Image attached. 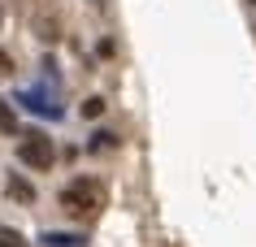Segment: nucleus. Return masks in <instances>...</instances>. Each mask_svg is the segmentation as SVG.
Wrapping results in <instances>:
<instances>
[{"label": "nucleus", "mask_w": 256, "mask_h": 247, "mask_svg": "<svg viewBox=\"0 0 256 247\" xmlns=\"http://www.w3.org/2000/svg\"><path fill=\"white\" fill-rule=\"evenodd\" d=\"M61 208H66L70 217H96L100 208H104V187L96 178H74L61 191Z\"/></svg>", "instance_id": "obj_1"}, {"label": "nucleus", "mask_w": 256, "mask_h": 247, "mask_svg": "<svg viewBox=\"0 0 256 247\" xmlns=\"http://www.w3.org/2000/svg\"><path fill=\"white\" fill-rule=\"evenodd\" d=\"M18 161L30 165V169H52L56 161V148L48 135H22V143H18Z\"/></svg>", "instance_id": "obj_2"}, {"label": "nucleus", "mask_w": 256, "mask_h": 247, "mask_svg": "<svg viewBox=\"0 0 256 247\" xmlns=\"http://www.w3.org/2000/svg\"><path fill=\"white\" fill-rule=\"evenodd\" d=\"M22 104H26V109H35V113H48V117H56V113H61V104H56L52 96H44V91H22Z\"/></svg>", "instance_id": "obj_3"}, {"label": "nucleus", "mask_w": 256, "mask_h": 247, "mask_svg": "<svg viewBox=\"0 0 256 247\" xmlns=\"http://www.w3.org/2000/svg\"><path fill=\"white\" fill-rule=\"evenodd\" d=\"M9 195L22 200V204H30V200H35V187H30L26 178H9Z\"/></svg>", "instance_id": "obj_4"}, {"label": "nucleus", "mask_w": 256, "mask_h": 247, "mask_svg": "<svg viewBox=\"0 0 256 247\" xmlns=\"http://www.w3.org/2000/svg\"><path fill=\"white\" fill-rule=\"evenodd\" d=\"M78 243H82L78 234H52V230L44 234V247H78Z\"/></svg>", "instance_id": "obj_5"}, {"label": "nucleus", "mask_w": 256, "mask_h": 247, "mask_svg": "<svg viewBox=\"0 0 256 247\" xmlns=\"http://www.w3.org/2000/svg\"><path fill=\"white\" fill-rule=\"evenodd\" d=\"M113 143H118V135H108V130H96V135H92V143H87V148H92V152H108V148H113Z\"/></svg>", "instance_id": "obj_6"}, {"label": "nucleus", "mask_w": 256, "mask_h": 247, "mask_svg": "<svg viewBox=\"0 0 256 247\" xmlns=\"http://www.w3.org/2000/svg\"><path fill=\"white\" fill-rule=\"evenodd\" d=\"M0 130H4V135H18V117H14V109H9L4 100H0Z\"/></svg>", "instance_id": "obj_7"}, {"label": "nucleus", "mask_w": 256, "mask_h": 247, "mask_svg": "<svg viewBox=\"0 0 256 247\" xmlns=\"http://www.w3.org/2000/svg\"><path fill=\"white\" fill-rule=\"evenodd\" d=\"M0 247H30V243H26V239H22L18 230H9V226H0Z\"/></svg>", "instance_id": "obj_8"}, {"label": "nucleus", "mask_w": 256, "mask_h": 247, "mask_svg": "<svg viewBox=\"0 0 256 247\" xmlns=\"http://www.w3.org/2000/svg\"><path fill=\"white\" fill-rule=\"evenodd\" d=\"M100 113H104V100H100V96L82 100V117H100Z\"/></svg>", "instance_id": "obj_9"}, {"label": "nucleus", "mask_w": 256, "mask_h": 247, "mask_svg": "<svg viewBox=\"0 0 256 247\" xmlns=\"http://www.w3.org/2000/svg\"><path fill=\"white\" fill-rule=\"evenodd\" d=\"M0 74H14V56L4 52V48H0Z\"/></svg>", "instance_id": "obj_10"}, {"label": "nucleus", "mask_w": 256, "mask_h": 247, "mask_svg": "<svg viewBox=\"0 0 256 247\" xmlns=\"http://www.w3.org/2000/svg\"><path fill=\"white\" fill-rule=\"evenodd\" d=\"M252 4H256V0H252Z\"/></svg>", "instance_id": "obj_11"}]
</instances>
